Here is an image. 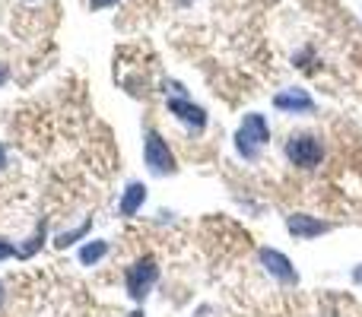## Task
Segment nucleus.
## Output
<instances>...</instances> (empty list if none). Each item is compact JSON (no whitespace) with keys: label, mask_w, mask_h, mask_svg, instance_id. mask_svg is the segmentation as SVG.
Listing matches in <instances>:
<instances>
[{"label":"nucleus","mask_w":362,"mask_h":317,"mask_svg":"<svg viewBox=\"0 0 362 317\" xmlns=\"http://www.w3.org/2000/svg\"><path fill=\"white\" fill-rule=\"evenodd\" d=\"M274 105L286 114H312L315 112V102L305 89H283V92L274 99Z\"/></svg>","instance_id":"obj_5"},{"label":"nucleus","mask_w":362,"mask_h":317,"mask_svg":"<svg viewBox=\"0 0 362 317\" xmlns=\"http://www.w3.org/2000/svg\"><path fill=\"white\" fill-rule=\"evenodd\" d=\"M86 232H89V222H83L80 225V229H74V232H64V235H57V248H67V244H74L76 241V238H83V235H86Z\"/></svg>","instance_id":"obj_11"},{"label":"nucleus","mask_w":362,"mask_h":317,"mask_svg":"<svg viewBox=\"0 0 362 317\" xmlns=\"http://www.w3.org/2000/svg\"><path fill=\"white\" fill-rule=\"evenodd\" d=\"M169 112L175 114L178 121H185L187 127H194V131H200V127L206 124V112L200 105H194L191 99H185V95H181V99H172L169 102Z\"/></svg>","instance_id":"obj_6"},{"label":"nucleus","mask_w":362,"mask_h":317,"mask_svg":"<svg viewBox=\"0 0 362 317\" xmlns=\"http://www.w3.org/2000/svg\"><path fill=\"white\" fill-rule=\"evenodd\" d=\"M105 251H108L105 241H89V244H83V248H80V261L86 263V267H89V263H99L102 257H105Z\"/></svg>","instance_id":"obj_10"},{"label":"nucleus","mask_w":362,"mask_h":317,"mask_svg":"<svg viewBox=\"0 0 362 317\" xmlns=\"http://www.w3.org/2000/svg\"><path fill=\"white\" fill-rule=\"evenodd\" d=\"M159 280V267L153 257H144V261H137L134 267H127L124 273V282H127V292H131V299H146L150 295V289L156 286Z\"/></svg>","instance_id":"obj_2"},{"label":"nucleus","mask_w":362,"mask_h":317,"mask_svg":"<svg viewBox=\"0 0 362 317\" xmlns=\"http://www.w3.org/2000/svg\"><path fill=\"white\" fill-rule=\"evenodd\" d=\"M144 159H146V165H150L153 174H172V172H175V156H172L169 143H165L156 131H146Z\"/></svg>","instance_id":"obj_3"},{"label":"nucleus","mask_w":362,"mask_h":317,"mask_svg":"<svg viewBox=\"0 0 362 317\" xmlns=\"http://www.w3.org/2000/svg\"><path fill=\"white\" fill-rule=\"evenodd\" d=\"M127 317H144V314H140V311H134V314H127Z\"/></svg>","instance_id":"obj_17"},{"label":"nucleus","mask_w":362,"mask_h":317,"mask_svg":"<svg viewBox=\"0 0 362 317\" xmlns=\"http://www.w3.org/2000/svg\"><path fill=\"white\" fill-rule=\"evenodd\" d=\"M6 257H16V248H13L10 241H4V238H0V261H6Z\"/></svg>","instance_id":"obj_12"},{"label":"nucleus","mask_w":362,"mask_h":317,"mask_svg":"<svg viewBox=\"0 0 362 317\" xmlns=\"http://www.w3.org/2000/svg\"><path fill=\"white\" fill-rule=\"evenodd\" d=\"M286 156H289L293 165H299V168H315V165H321L325 150H321V143L312 137V133H299V137H289Z\"/></svg>","instance_id":"obj_4"},{"label":"nucleus","mask_w":362,"mask_h":317,"mask_svg":"<svg viewBox=\"0 0 362 317\" xmlns=\"http://www.w3.org/2000/svg\"><path fill=\"white\" fill-rule=\"evenodd\" d=\"M0 305H4V282H0Z\"/></svg>","instance_id":"obj_16"},{"label":"nucleus","mask_w":362,"mask_h":317,"mask_svg":"<svg viewBox=\"0 0 362 317\" xmlns=\"http://www.w3.org/2000/svg\"><path fill=\"white\" fill-rule=\"evenodd\" d=\"M235 140H238V152H242L245 159H255L257 150H261V146L270 140V131H267L264 114H245V121H242V127H238Z\"/></svg>","instance_id":"obj_1"},{"label":"nucleus","mask_w":362,"mask_h":317,"mask_svg":"<svg viewBox=\"0 0 362 317\" xmlns=\"http://www.w3.org/2000/svg\"><path fill=\"white\" fill-rule=\"evenodd\" d=\"M4 80H6V67L0 64V86H4Z\"/></svg>","instance_id":"obj_15"},{"label":"nucleus","mask_w":362,"mask_h":317,"mask_svg":"<svg viewBox=\"0 0 362 317\" xmlns=\"http://www.w3.org/2000/svg\"><path fill=\"white\" fill-rule=\"evenodd\" d=\"M115 4H118V0H89L93 10H108V6H115Z\"/></svg>","instance_id":"obj_13"},{"label":"nucleus","mask_w":362,"mask_h":317,"mask_svg":"<svg viewBox=\"0 0 362 317\" xmlns=\"http://www.w3.org/2000/svg\"><path fill=\"white\" fill-rule=\"evenodd\" d=\"M4 165H6V150L0 146V168H4Z\"/></svg>","instance_id":"obj_14"},{"label":"nucleus","mask_w":362,"mask_h":317,"mask_svg":"<svg viewBox=\"0 0 362 317\" xmlns=\"http://www.w3.org/2000/svg\"><path fill=\"white\" fill-rule=\"evenodd\" d=\"M286 229L293 232L296 238H302V241H308V238H318V235H325V232L331 229V225H327V222H321V219L305 216V213H296V216H289Z\"/></svg>","instance_id":"obj_7"},{"label":"nucleus","mask_w":362,"mask_h":317,"mask_svg":"<svg viewBox=\"0 0 362 317\" xmlns=\"http://www.w3.org/2000/svg\"><path fill=\"white\" fill-rule=\"evenodd\" d=\"M144 200H146V187L144 184H137V181H134V184H127L124 200H121V206H118L121 216H134V213L144 206Z\"/></svg>","instance_id":"obj_9"},{"label":"nucleus","mask_w":362,"mask_h":317,"mask_svg":"<svg viewBox=\"0 0 362 317\" xmlns=\"http://www.w3.org/2000/svg\"><path fill=\"white\" fill-rule=\"evenodd\" d=\"M261 263L267 267V273H274L280 282H296V280H299V276H296V270H293V263H289L280 251H267V248H264L261 251Z\"/></svg>","instance_id":"obj_8"}]
</instances>
